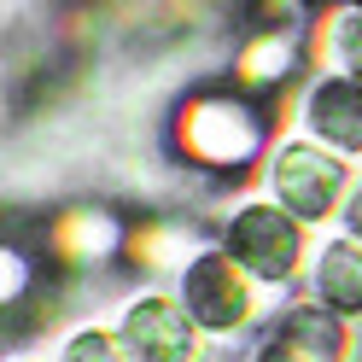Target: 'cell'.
Instances as JSON below:
<instances>
[{
	"instance_id": "obj_9",
	"label": "cell",
	"mask_w": 362,
	"mask_h": 362,
	"mask_svg": "<svg viewBox=\"0 0 362 362\" xmlns=\"http://www.w3.org/2000/svg\"><path fill=\"white\" fill-rule=\"evenodd\" d=\"M53 245L64 263H105V257L129 252V234L105 205H71L53 222Z\"/></svg>"
},
{
	"instance_id": "obj_11",
	"label": "cell",
	"mask_w": 362,
	"mask_h": 362,
	"mask_svg": "<svg viewBox=\"0 0 362 362\" xmlns=\"http://www.w3.org/2000/svg\"><path fill=\"white\" fill-rule=\"evenodd\" d=\"M275 333H286L292 345H304L310 356H322V362H351V351H356L351 322H345V315H333L327 304H292Z\"/></svg>"
},
{
	"instance_id": "obj_10",
	"label": "cell",
	"mask_w": 362,
	"mask_h": 362,
	"mask_svg": "<svg viewBox=\"0 0 362 362\" xmlns=\"http://www.w3.org/2000/svg\"><path fill=\"white\" fill-rule=\"evenodd\" d=\"M310 59L333 76L362 82V6H327L310 24Z\"/></svg>"
},
{
	"instance_id": "obj_8",
	"label": "cell",
	"mask_w": 362,
	"mask_h": 362,
	"mask_svg": "<svg viewBox=\"0 0 362 362\" xmlns=\"http://www.w3.org/2000/svg\"><path fill=\"white\" fill-rule=\"evenodd\" d=\"M310 292L345 322H362V240L333 234L310 263Z\"/></svg>"
},
{
	"instance_id": "obj_14",
	"label": "cell",
	"mask_w": 362,
	"mask_h": 362,
	"mask_svg": "<svg viewBox=\"0 0 362 362\" xmlns=\"http://www.w3.org/2000/svg\"><path fill=\"white\" fill-rule=\"evenodd\" d=\"M257 362H322V356H310L304 345H292L286 333H275V339H269V345L257 351Z\"/></svg>"
},
{
	"instance_id": "obj_2",
	"label": "cell",
	"mask_w": 362,
	"mask_h": 362,
	"mask_svg": "<svg viewBox=\"0 0 362 362\" xmlns=\"http://www.w3.org/2000/svg\"><path fill=\"white\" fill-rule=\"evenodd\" d=\"M351 158L322 146L315 134H286L269 158V193L275 205H286L304 228H322V222L345 216L351 205Z\"/></svg>"
},
{
	"instance_id": "obj_5",
	"label": "cell",
	"mask_w": 362,
	"mask_h": 362,
	"mask_svg": "<svg viewBox=\"0 0 362 362\" xmlns=\"http://www.w3.org/2000/svg\"><path fill=\"white\" fill-rule=\"evenodd\" d=\"M199 327L181 298L164 292H141L123 315H117V339L129 362H199Z\"/></svg>"
},
{
	"instance_id": "obj_15",
	"label": "cell",
	"mask_w": 362,
	"mask_h": 362,
	"mask_svg": "<svg viewBox=\"0 0 362 362\" xmlns=\"http://www.w3.org/2000/svg\"><path fill=\"white\" fill-rule=\"evenodd\" d=\"M339 222H345V234H351V240H362V181L351 187V205H345V216H339Z\"/></svg>"
},
{
	"instance_id": "obj_16",
	"label": "cell",
	"mask_w": 362,
	"mask_h": 362,
	"mask_svg": "<svg viewBox=\"0 0 362 362\" xmlns=\"http://www.w3.org/2000/svg\"><path fill=\"white\" fill-rule=\"evenodd\" d=\"M351 6H362V0H351Z\"/></svg>"
},
{
	"instance_id": "obj_4",
	"label": "cell",
	"mask_w": 362,
	"mask_h": 362,
	"mask_svg": "<svg viewBox=\"0 0 362 362\" xmlns=\"http://www.w3.org/2000/svg\"><path fill=\"white\" fill-rule=\"evenodd\" d=\"M257 286L263 281H252L228 252H211V245L181 269V304H187V315L205 333H240V327H252V315L263 310L257 304Z\"/></svg>"
},
{
	"instance_id": "obj_12",
	"label": "cell",
	"mask_w": 362,
	"mask_h": 362,
	"mask_svg": "<svg viewBox=\"0 0 362 362\" xmlns=\"http://www.w3.org/2000/svg\"><path fill=\"white\" fill-rule=\"evenodd\" d=\"M199 252H205V245H199L187 228H181V222H146V228L129 240V257L141 263L146 275H164V269H187Z\"/></svg>"
},
{
	"instance_id": "obj_6",
	"label": "cell",
	"mask_w": 362,
	"mask_h": 362,
	"mask_svg": "<svg viewBox=\"0 0 362 362\" xmlns=\"http://www.w3.org/2000/svg\"><path fill=\"white\" fill-rule=\"evenodd\" d=\"M298 117H304V134H315L322 146L356 158L362 152V82L315 71V82L304 88V100H298Z\"/></svg>"
},
{
	"instance_id": "obj_7",
	"label": "cell",
	"mask_w": 362,
	"mask_h": 362,
	"mask_svg": "<svg viewBox=\"0 0 362 362\" xmlns=\"http://www.w3.org/2000/svg\"><path fill=\"white\" fill-rule=\"evenodd\" d=\"M310 59V30H257L252 41L240 47L234 59V82L245 88V94H281V88L298 76V64Z\"/></svg>"
},
{
	"instance_id": "obj_3",
	"label": "cell",
	"mask_w": 362,
	"mask_h": 362,
	"mask_svg": "<svg viewBox=\"0 0 362 362\" xmlns=\"http://www.w3.org/2000/svg\"><path fill=\"white\" fill-rule=\"evenodd\" d=\"M222 252H228L252 281L263 286H286L304 269V222L275 199H252L228 216L222 228Z\"/></svg>"
},
{
	"instance_id": "obj_1",
	"label": "cell",
	"mask_w": 362,
	"mask_h": 362,
	"mask_svg": "<svg viewBox=\"0 0 362 362\" xmlns=\"http://www.w3.org/2000/svg\"><path fill=\"white\" fill-rule=\"evenodd\" d=\"M275 100L234 94V88H211V94L181 100L175 111V146L181 158H193L199 170H245L257 164L275 141Z\"/></svg>"
},
{
	"instance_id": "obj_13",
	"label": "cell",
	"mask_w": 362,
	"mask_h": 362,
	"mask_svg": "<svg viewBox=\"0 0 362 362\" xmlns=\"http://www.w3.org/2000/svg\"><path fill=\"white\" fill-rule=\"evenodd\" d=\"M59 362H129V351H123L117 327H76L59 345Z\"/></svg>"
}]
</instances>
